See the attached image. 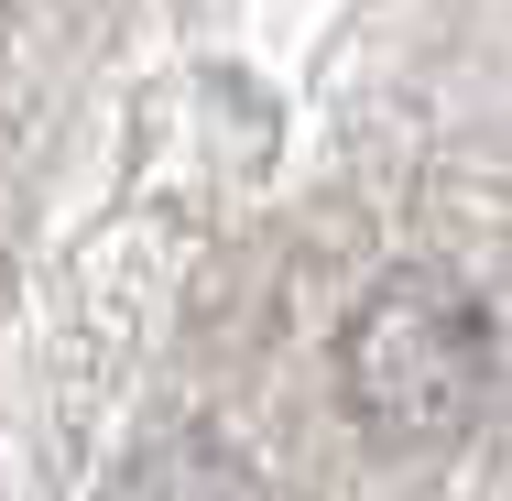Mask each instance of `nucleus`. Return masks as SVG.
Masks as SVG:
<instances>
[{
	"mask_svg": "<svg viewBox=\"0 0 512 501\" xmlns=\"http://www.w3.org/2000/svg\"><path fill=\"white\" fill-rule=\"evenodd\" d=\"M338 393L382 447H447L491 403V316L458 273H382L349 338H338Z\"/></svg>",
	"mask_w": 512,
	"mask_h": 501,
	"instance_id": "obj_1",
	"label": "nucleus"
}]
</instances>
